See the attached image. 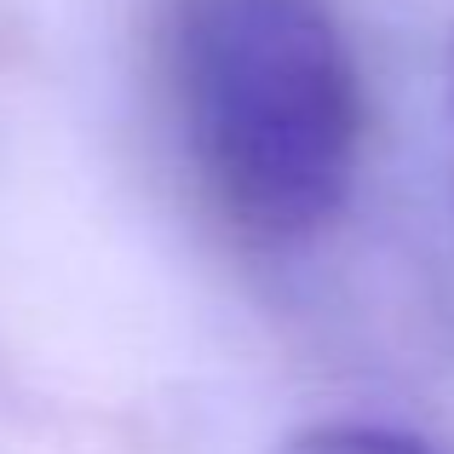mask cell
<instances>
[{
    "label": "cell",
    "instance_id": "obj_1",
    "mask_svg": "<svg viewBox=\"0 0 454 454\" xmlns=\"http://www.w3.org/2000/svg\"><path fill=\"white\" fill-rule=\"evenodd\" d=\"M167 75L196 178L259 242L317 236L363 155V81L328 0H178Z\"/></svg>",
    "mask_w": 454,
    "mask_h": 454
},
{
    "label": "cell",
    "instance_id": "obj_2",
    "mask_svg": "<svg viewBox=\"0 0 454 454\" xmlns=\"http://www.w3.org/2000/svg\"><path fill=\"white\" fill-rule=\"evenodd\" d=\"M277 454H437L420 437L391 432V426H363V420H328V426H305L294 432Z\"/></svg>",
    "mask_w": 454,
    "mask_h": 454
}]
</instances>
